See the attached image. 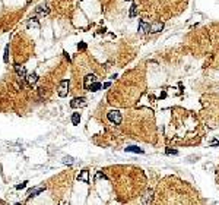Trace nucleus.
<instances>
[{"label": "nucleus", "instance_id": "3", "mask_svg": "<svg viewBox=\"0 0 219 205\" xmlns=\"http://www.w3.org/2000/svg\"><path fill=\"white\" fill-rule=\"evenodd\" d=\"M108 120H110L111 123H114V125H121V122H123V114H121L118 110H111V111H108Z\"/></svg>", "mask_w": 219, "mask_h": 205}, {"label": "nucleus", "instance_id": "8", "mask_svg": "<svg viewBox=\"0 0 219 205\" xmlns=\"http://www.w3.org/2000/svg\"><path fill=\"white\" fill-rule=\"evenodd\" d=\"M15 70H16L18 78H19L21 81L26 79V70H25V68H23V66H19V65H15Z\"/></svg>", "mask_w": 219, "mask_h": 205}, {"label": "nucleus", "instance_id": "4", "mask_svg": "<svg viewBox=\"0 0 219 205\" xmlns=\"http://www.w3.org/2000/svg\"><path fill=\"white\" fill-rule=\"evenodd\" d=\"M69 86H70V81L69 79H63L59 85V89H57V94L60 97H67L69 94Z\"/></svg>", "mask_w": 219, "mask_h": 205}, {"label": "nucleus", "instance_id": "5", "mask_svg": "<svg viewBox=\"0 0 219 205\" xmlns=\"http://www.w3.org/2000/svg\"><path fill=\"white\" fill-rule=\"evenodd\" d=\"M97 81H98V78H97L95 73H88L83 78V88L85 89H89V86L92 85L94 82H97Z\"/></svg>", "mask_w": 219, "mask_h": 205}, {"label": "nucleus", "instance_id": "13", "mask_svg": "<svg viewBox=\"0 0 219 205\" xmlns=\"http://www.w3.org/2000/svg\"><path fill=\"white\" fill-rule=\"evenodd\" d=\"M3 62H4V63H7V62H9V46H6V47H4V54H3Z\"/></svg>", "mask_w": 219, "mask_h": 205}, {"label": "nucleus", "instance_id": "7", "mask_svg": "<svg viewBox=\"0 0 219 205\" xmlns=\"http://www.w3.org/2000/svg\"><path fill=\"white\" fill-rule=\"evenodd\" d=\"M86 105V98L85 97H76L70 101V107L72 108H79V107H85Z\"/></svg>", "mask_w": 219, "mask_h": 205}, {"label": "nucleus", "instance_id": "23", "mask_svg": "<svg viewBox=\"0 0 219 205\" xmlns=\"http://www.w3.org/2000/svg\"><path fill=\"white\" fill-rule=\"evenodd\" d=\"M126 1H129V0H126Z\"/></svg>", "mask_w": 219, "mask_h": 205}, {"label": "nucleus", "instance_id": "22", "mask_svg": "<svg viewBox=\"0 0 219 205\" xmlns=\"http://www.w3.org/2000/svg\"><path fill=\"white\" fill-rule=\"evenodd\" d=\"M0 204H4V201H0Z\"/></svg>", "mask_w": 219, "mask_h": 205}, {"label": "nucleus", "instance_id": "19", "mask_svg": "<svg viewBox=\"0 0 219 205\" xmlns=\"http://www.w3.org/2000/svg\"><path fill=\"white\" fill-rule=\"evenodd\" d=\"M78 49H79V50H85V49H86V44H85V43H81V44L78 46Z\"/></svg>", "mask_w": 219, "mask_h": 205}, {"label": "nucleus", "instance_id": "9", "mask_svg": "<svg viewBox=\"0 0 219 205\" xmlns=\"http://www.w3.org/2000/svg\"><path fill=\"white\" fill-rule=\"evenodd\" d=\"M37 81H38V75L37 73H29V75H26V82H28V85H34L37 84Z\"/></svg>", "mask_w": 219, "mask_h": 205}, {"label": "nucleus", "instance_id": "1", "mask_svg": "<svg viewBox=\"0 0 219 205\" xmlns=\"http://www.w3.org/2000/svg\"><path fill=\"white\" fill-rule=\"evenodd\" d=\"M156 202L162 204H194L197 202V192L187 182L175 177L164 179L156 189Z\"/></svg>", "mask_w": 219, "mask_h": 205}, {"label": "nucleus", "instance_id": "17", "mask_svg": "<svg viewBox=\"0 0 219 205\" xmlns=\"http://www.w3.org/2000/svg\"><path fill=\"white\" fill-rule=\"evenodd\" d=\"M63 163H66V164H72V163H73V158H72V157H64V158H63Z\"/></svg>", "mask_w": 219, "mask_h": 205}, {"label": "nucleus", "instance_id": "16", "mask_svg": "<svg viewBox=\"0 0 219 205\" xmlns=\"http://www.w3.org/2000/svg\"><path fill=\"white\" fill-rule=\"evenodd\" d=\"M38 92H40V97H42V95H45V94H47V91H45V88H44V86H40V88H38Z\"/></svg>", "mask_w": 219, "mask_h": 205}, {"label": "nucleus", "instance_id": "20", "mask_svg": "<svg viewBox=\"0 0 219 205\" xmlns=\"http://www.w3.org/2000/svg\"><path fill=\"white\" fill-rule=\"evenodd\" d=\"M110 86H111V82H105L104 84V88H110Z\"/></svg>", "mask_w": 219, "mask_h": 205}, {"label": "nucleus", "instance_id": "15", "mask_svg": "<svg viewBox=\"0 0 219 205\" xmlns=\"http://www.w3.org/2000/svg\"><path fill=\"white\" fill-rule=\"evenodd\" d=\"M26 185H28V182L25 180V182H22V183H19V185H16L15 188L18 189V190H21V189H23V188H26Z\"/></svg>", "mask_w": 219, "mask_h": 205}, {"label": "nucleus", "instance_id": "12", "mask_svg": "<svg viewBox=\"0 0 219 205\" xmlns=\"http://www.w3.org/2000/svg\"><path fill=\"white\" fill-rule=\"evenodd\" d=\"M100 88H101V84H100V82L97 81V82H94L92 85L89 86V89H88V91H92V92H97V91H98Z\"/></svg>", "mask_w": 219, "mask_h": 205}, {"label": "nucleus", "instance_id": "18", "mask_svg": "<svg viewBox=\"0 0 219 205\" xmlns=\"http://www.w3.org/2000/svg\"><path fill=\"white\" fill-rule=\"evenodd\" d=\"M126 151H137V153H142V150H137L136 147H130V148H126Z\"/></svg>", "mask_w": 219, "mask_h": 205}, {"label": "nucleus", "instance_id": "10", "mask_svg": "<svg viewBox=\"0 0 219 205\" xmlns=\"http://www.w3.org/2000/svg\"><path fill=\"white\" fill-rule=\"evenodd\" d=\"M78 180H82V182H89V177H88V170H83L79 176H78Z\"/></svg>", "mask_w": 219, "mask_h": 205}, {"label": "nucleus", "instance_id": "21", "mask_svg": "<svg viewBox=\"0 0 219 205\" xmlns=\"http://www.w3.org/2000/svg\"><path fill=\"white\" fill-rule=\"evenodd\" d=\"M216 179H218V183H219V166H218V170H216Z\"/></svg>", "mask_w": 219, "mask_h": 205}, {"label": "nucleus", "instance_id": "6", "mask_svg": "<svg viewBox=\"0 0 219 205\" xmlns=\"http://www.w3.org/2000/svg\"><path fill=\"white\" fill-rule=\"evenodd\" d=\"M44 189H45V186H37V188L28 189V192H26V199L29 201V199H32V198H35V196H38Z\"/></svg>", "mask_w": 219, "mask_h": 205}, {"label": "nucleus", "instance_id": "11", "mask_svg": "<svg viewBox=\"0 0 219 205\" xmlns=\"http://www.w3.org/2000/svg\"><path fill=\"white\" fill-rule=\"evenodd\" d=\"M79 122H81V114L79 113H73L72 114V123L73 125H79Z\"/></svg>", "mask_w": 219, "mask_h": 205}, {"label": "nucleus", "instance_id": "2", "mask_svg": "<svg viewBox=\"0 0 219 205\" xmlns=\"http://www.w3.org/2000/svg\"><path fill=\"white\" fill-rule=\"evenodd\" d=\"M137 12L152 21H169L185 10L188 0H135Z\"/></svg>", "mask_w": 219, "mask_h": 205}, {"label": "nucleus", "instance_id": "14", "mask_svg": "<svg viewBox=\"0 0 219 205\" xmlns=\"http://www.w3.org/2000/svg\"><path fill=\"white\" fill-rule=\"evenodd\" d=\"M31 27H37L38 28V22H37V18H32L29 22H28V28H31Z\"/></svg>", "mask_w": 219, "mask_h": 205}]
</instances>
